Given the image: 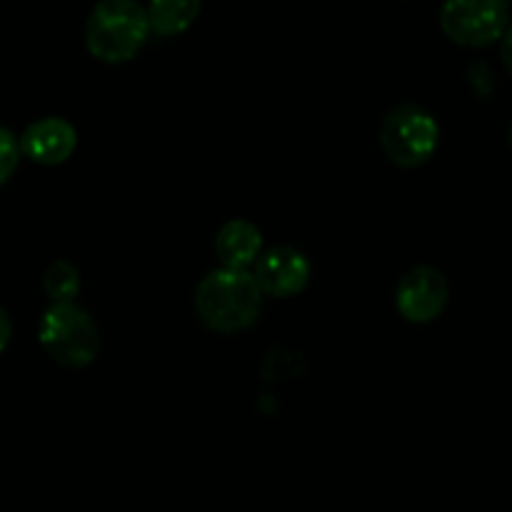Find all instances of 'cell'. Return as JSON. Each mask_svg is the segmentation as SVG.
Returning a JSON list of instances; mask_svg holds the SVG:
<instances>
[{
	"mask_svg": "<svg viewBox=\"0 0 512 512\" xmlns=\"http://www.w3.org/2000/svg\"><path fill=\"white\" fill-rule=\"evenodd\" d=\"M263 290L248 270L218 268L200 280L195 310L215 333H238L250 328L260 315Z\"/></svg>",
	"mask_w": 512,
	"mask_h": 512,
	"instance_id": "cell-1",
	"label": "cell"
},
{
	"mask_svg": "<svg viewBox=\"0 0 512 512\" xmlns=\"http://www.w3.org/2000/svg\"><path fill=\"white\" fill-rule=\"evenodd\" d=\"M150 33L148 8L138 0H100L85 23V45L95 60L118 65L133 60Z\"/></svg>",
	"mask_w": 512,
	"mask_h": 512,
	"instance_id": "cell-2",
	"label": "cell"
},
{
	"mask_svg": "<svg viewBox=\"0 0 512 512\" xmlns=\"http://www.w3.org/2000/svg\"><path fill=\"white\" fill-rule=\"evenodd\" d=\"M38 340L45 353L65 368H85L98 358V325L78 303L50 305L40 318Z\"/></svg>",
	"mask_w": 512,
	"mask_h": 512,
	"instance_id": "cell-3",
	"label": "cell"
},
{
	"mask_svg": "<svg viewBox=\"0 0 512 512\" xmlns=\"http://www.w3.org/2000/svg\"><path fill=\"white\" fill-rule=\"evenodd\" d=\"M440 128L420 105H398L380 128V148L398 168H420L438 150Z\"/></svg>",
	"mask_w": 512,
	"mask_h": 512,
	"instance_id": "cell-4",
	"label": "cell"
},
{
	"mask_svg": "<svg viewBox=\"0 0 512 512\" xmlns=\"http://www.w3.org/2000/svg\"><path fill=\"white\" fill-rule=\"evenodd\" d=\"M508 25V0H445L440 8L443 33L465 48H485L498 43Z\"/></svg>",
	"mask_w": 512,
	"mask_h": 512,
	"instance_id": "cell-5",
	"label": "cell"
},
{
	"mask_svg": "<svg viewBox=\"0 0 512 512\" xmlns=\"http://www.w3.org/2000/svg\"><path fill=\"white\" fill-rule=\"evenodd\" d=\"M450 298L448 280L440 270L420 265V268L408 270L400 278L398 290H395V305L398 313L408 323H433L445 310Z\"/></svg>",
	"mask_w": 512,
	"mask_h": 512,
	"instance_id": "cell-6",
	"label": "cell"
},
{
	"mask_svg": "<svg viewBox=\"0 0 512 512\" xmlns=\"http://www.w3.org/2000/svg\"><path fill=\"white\" fill-rule=\"evenodd\" d=\"M255 280L270 298H293L303 293L310 280V263L300 250L290 245L265 250L255 263Z\"/></svg>",
	"mask_w": 512,
	"mask_h": 512,
	"instance_id": "cell-7",
	"label": "cell"
},
{
	"mask_svg": "<svg viewBox=\"0 0 512 512\" xmlns=\"http://www.w3.org/2000/svg\"><path fill=\"white\" fill-rule=\"evenodd\" d=\"M78 148V133L63 118H43L28 125L20 138V150L40 165H60Z\"/></svg>",
	"mask_w": 512,
	"mask_h": 512,
	"instance_id": "cell-8",
	"label": "cell"
},
{
	"mask_svg": "<svg viewBox=\"0 0 512 512\" xmlns=\"http://www.w3.org/2000/svg\"><path fill=\"white\" fill-rule=\"evenodd\" d=\"M215 255L223 268L248 270L263 255V235L248 220H230L215 235Z\"/></svg>",
	"mask_w": 512,
	"mask_h": 512,
	"instance_id": "cell-9",
	"label": "cell"
},
{
	"mask_svg": "<svg viewBox=\"0 0 512 512\" xmlns=\"http://www.w3.org/2000/svg\"><path fill=\"white\" fill-rule=\"evenodd\" d=\"M203 0H150L148 20L155 35H180L198 20Z\"/></svg>",
	"mask_w": 512,
	"mask_h": 512,
	"instance_id": "cell-10",
	"label": "cell"
},
{
	"mask_svg": "<svg viewBox=\"0 0 512 512\" xmlns=\"http://www.w3.org/2000/svg\"><path fill=\"white\" fill-rule=\"evenodd\" d=\"M43 285L53 303H75L80 293V275L73 265L58 260L48 268Z\"/></svg>",
	"mask_w": 512,
	"mask_h": 512,
	"instance_id": "cell-11",
	"label": "cell"
},
{
	"mask_svg": "<svg viewBox=\"0 0 512 512\" xmlns=\"http://www.w3.org/2000/svg\"><path fill=\"white\" fill-rule=\"evenodd\" d=\"M20 140L8 128H0V185L15 173L20 163Z\"/></svg>",
	"mask_w": 512,
	"mask_h": 512,
	"instance_id": "cell-12",
	"label": "cell"
},
{
	"mask_svg": "<svg viewBox=\"0 0 512 512\" xmlns=\"http://www.w3.org/2000/svg\"><path fill=\"white\" fill-rule=\"evenodd\" d=\"M500 58H503V65L512 75V23L508 25V30H505L503 38H500Z\"/></svg>",
	"mask_w": 512,
	"mask_h": 512,
	"instance_id": "cell-13",
	"label": "cell"
},
{
	"mask_svg": "<svg viewBox=\"0 0 512 512\" xmlns=\"http://www.w3.org/2000/svg\"><path fill=\"white\" fill-rule=\"evenodd\" d=\"M10 335H13V325H10L8 313H5V310L0 308V353H3V350L8 348Z\"/></svg>",
	"mask_w": 512,
	"mask_h": 512,
	"instance_id": "cell-14",
	"label": "cell"
},
{
	"mask_svg": "<svg viewBox=\"0 0 512 512\" xmlns=\"http://www.w3.org/2000/svg\"><path fill=\"white\" fill-rule=\"evenodd\" d=\"M508 140H510V148H512V125H510V133H508Z\"/></svg>",
	"mask_w": 512,
	"mask_h": 512,
	"instance_id": "cell-15",
	"label": "cell"
}]
</instances>
